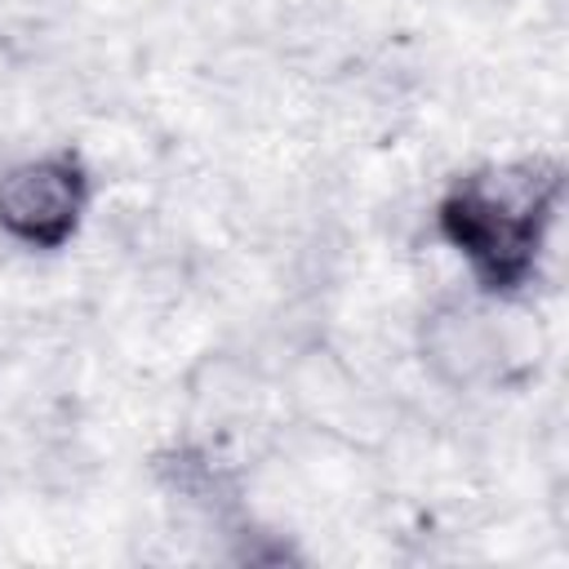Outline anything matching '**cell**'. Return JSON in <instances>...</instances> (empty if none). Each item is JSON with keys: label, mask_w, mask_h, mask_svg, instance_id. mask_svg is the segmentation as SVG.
Returning <instances> with one entry per match:
<instances>
[{"label": "cell", "mask_w": 569, "mask_h": 569, "mask_svg": "<svg viewBox=\"0 0 569 569\" xmlns=\"http://www.w3.org/2000/svg\"><path fill=\"white\" fill-rule=\"evenodd\" d=\"M560 200L565 169L547 156L485 164L445 187L436 200V231L467 262L480 293L516 298L542 267Z\"/></svg>", "instance_id": "1"}, {"label": "cell", "mask_w": 569, "mask_h": 569, "mask_svg": "<svg viewBox=\"0 0 569 569\" xmlns=\"http://www.w3.org/2000/svg\"><path fill=\"white\" fill-rule=\"evenodd\" d=\"M89 204L93 173L76 151H44L0 173V236L22 249H67L80 236Z\"/></svg>", "instance_id": "2"}, {"label": "cell", "mask_w": 569, "mask_h": 569, "mask_svg": "<svg viewBox=\"0 0 569 569\" xmlns=\"http://www.w3.org/2000/svg\"><path fill=\"white\" fill-rule=\"evenodd\" d=\"M422 351L440 378L471 382L480 369L493 365V333H489L485 316H476L471 307H445L427 320Z\"/></svg>", "instance_id": "3"}]
</instances>
